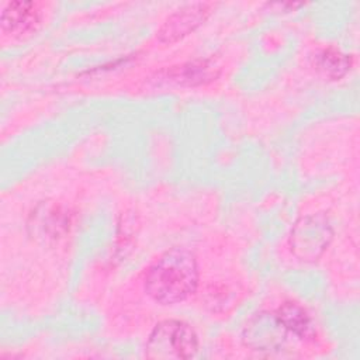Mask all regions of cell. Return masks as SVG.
<instances>
[{
  "label": "cell",
  "mask_w": 360,
  "mask_h": 360,
  "mask_svg": "<svg viewBox=\"0 0 360 360\" xmlns=\"http://www.w3.org/2000/svg\"><path fill=\"white\" fill-rule=\"evenodd\" d=\"M214 4L205 1L187 3L173 11L159 27L158 39L163 44H173L198 28L212 13Z\"/></svg>",
  "instance_id": "5"
},
{
  "label": "cell",
  "mask_w": 360,
  "mask_h": 360,
  "mask_svg": "<svg viewBox=\"0 0 360 360\" xmlns=\"http://www.w3.org/2000/svg\"><path fill=\"white\" fill-rule=\"evenodd\" d=\"M68 215L53 202H42L31 215L32 235L42 240H56L68 231Z\"/></svg>",
  "instance_id": "7"
},
{
  "label": "cell",
  "mask_w": 360,
  "mask_h": 360,
  "mask_svg": "<svg viewBox=\"0 0 360 360\" xmlns=\"http://www.w3.org/2000/svg\"><path fill=\"white\" fill-rule=\"evenodd\" d=\"M198 284L195 256L186 248H172L165 252L146 271L143 288L162 305L184 301Z\"/></svg>",
  "instance_id": "1"
},
{
  "label": "cell",
  "mask_w": 360,
  "mask_h": 360,
  "mask_svg": "<svg viewBox=\"0 0 360 360\" xmlns=\"http://www.w3.org/2000/svg\"><path fill=\"white\" fill-rule=\"evenodd\" d=\"M218 66L211 60H193L181 66L173 68L169 77L180 84L197 86L214 80L218 76Z\"/></svg>",
  "instance_id": "8"
},
{
  "label": "cell",
  "mask_w": 360,
  "mask_h": 360,
  "mask_svg": "<svg viewBox=\"0 0 360 360\" xmlns=\"http://www.w3.org/2000/svg\"><path fill=\"white\" fill-rule=\"evenodd\" d=\"M315 66L329 79H340L345 76L350 66L352 58L336 48H325L315 55Z\"/></svg>",
  "instance_id": "10"
},
{
  "label": "cell",
  "mask_w": 360,
  "mask_h": 360,
  "mask_svg": "<svg viewBox=\"0 0 360 360\" xmlns=\"http://www.w3.org/2000/svg\"><path fill=\"white\" fill-rule=\"evenodd\" d=\"M276 314L278 315L280 321L283 322L288 333H292L301 339L311 338L314 335L311 318L305 312V309L298 304L285 302L276 311Z\"/></svg>",
  "instance_id": "9"
},
{
  "label": "cell",
  "mask_w": 360,
  "mask_h": 360,
  "mask_svg": "<svg viewBox=\"0 0 360 360\" xmlns=\"http://www.w3.org/2000/svg\"><path fill=\"white\" fill-rule=\"evenodd\" d=\"M332 225L323 214L300 218L291 229V252L304 262H314L325 252L332 240Z\"/></svg>",
  "instance_id": "3"
},
{
  "label": "cell",
  "mask_w": 360,
  "mask_h": 360,
  "mask_svg": "<svg viewBox=\"0 0 360 360\" xmlns=\"http://www.w3.org/2000/svg\"><path fill=\"white\" fill-rule=\"evenodd\" d=\"M198 350V336L184 321L165 319L150 332L146 342L148 359H190Z\"/></svg>",
  "instance_id": "2"
},
{
  "label": "cell",
  "mask_w": 360,
  "mask_h": 360,
  "mask_svg": "<svg viewBox=\"0 0 360 360\" xmlns=\"http://www.w3.org/2000/svg\"><path fill=\"white\" fill-rule=\"evenodd\" d=\"M288 330L276 312H259L243 328V342L252 350L273 353L287 342Z\"/></svg>",
  "instance_id": "4"
},
{
  "label": "cell",
  "mask_w": 360,
  "mask_h": 360,
  "mask_svg": "<svg viewBox=\"0 0 360 360\" xmlns=\"http://www.w3.org/2000/svg\"><path fill=\"white\" fill-rule=\"evenodd\" d=\"M42 4L35 1H10L3 7L1 32L11 38H22L37 31L42 21Z\"/></svg>",
  "instance_id": "6"
}]
</instances>
